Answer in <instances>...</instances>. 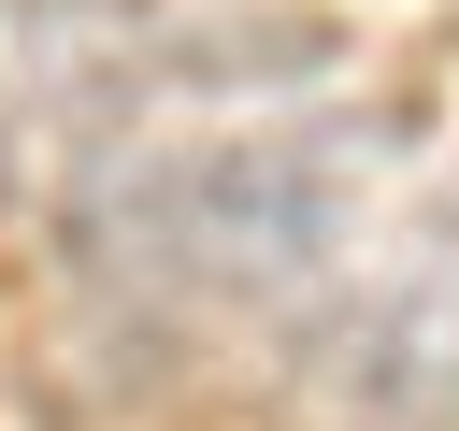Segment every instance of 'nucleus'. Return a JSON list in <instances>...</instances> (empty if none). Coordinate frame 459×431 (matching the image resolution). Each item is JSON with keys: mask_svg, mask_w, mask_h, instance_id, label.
<instances>
[{"mask_svg": "<svg viewBox=\"0 0 459 431\" xmlns=\"http://www.w3.org/2000/svg\"><path fill=\"white\" fill-rule=\"evenodd\" d=\"M373 129H244V144H201V158H158L129 187V244L143 273L201 287V302H287L344 259L359 201H373Z\"/></svg>", "mask_w": 459, "mask_h": 431, "instance_id": "f257e3e1", "label": "nucleus"}]
</instances>
